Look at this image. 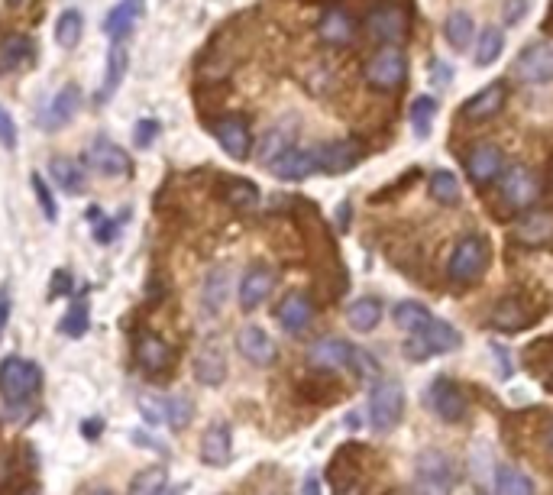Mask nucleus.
<instances>
[{"mask_svg":"<svg viewBox=\"0 0 553 495\" xmlns=\"http://www.w3.org/2000/svg\"><path fill=\"white\" fill-rule=\"evenodd\" d=\"M337 495H363V486H356V483H347V489H337Z\"/></svg>","mask_w":553,"mask_h":495,"instance_id":"bf43d9fd","label":"nucleus"},{"mask_svg":"<svg viewBox=\"0 0 553 495\" xmlns=\"http://www.w3.org/2000/svg\"><path fill=\"white\" fill-rule=\"evenodd\" d=\"M220 201H227L237 211H253L259 204V188L246 178H224L220 182Z\"/></svg>","mask_w":553,"mask_h":495,"instance_id":"7c9ffc66","label":"nucleus"},{"mask_svg":"<svg viewBox=\"0 0 553 495\" xmlns=\"http://www.w3.org/2000/svg\"><path fill=\"white\" fill-rule=\"evenodd\" d=\"M431 198L440 201V204H456L460 201V182H456V175L440 169L431 175Z\"/></svg>","mask_w":553,"mask_h":495,"instance_id":"37998d69","label":"nucleus"},{"mask_svg":"<svg viewBox=\"0 0 553 495\" xmlns=\"http://www.w3.org/2000/svg\"><path fill=\"white\" fill-rule=\"evenodd\" d=\"M502 49H505V36H502V30H495V26H489V30H482L479 39H476V55H473V62H476L479 68H486V65H492L495 59H499Z\"/></svg>","mask_w":553,"mask_h":495,"instance_id":"58836bf2","label":"nucleus"},{"mask_svg":"<svg viewBox=\"0 0 553 495\" xmlns=\"http://www.w3.org/2000/svg\"><path fill=\"white\" fill-rule=\"evenodd\" d=\"M495 483H499V495H534V483L515 466H499Z\"/></svg>","mask_w":553,"mask_h":495,"instance_id":"ea45409f","label":"nucleus"},{"mask_svg":"<svg viewBox=\"0 0 553 495\" xmlns=\"http://www.w3.org/2000/svg\"><path fill=\"white\" fill-rule=\"evenodd\" d=\"M140 17H143V0H120V4H114L107 10L104 33L114 39V43H123V39L136 30Z\"/></svg>","mask_w":553,"mask_h":495,"instance_id":"412c9836","label":"nucleus"},{"mask_svg":"<svg viewBox=\"0 0 553 495\" xmlns=\"http://www.w3.org/2000/svg\"><path fill=\"white\" fill-rule=\"evenodd\" d=\"M85 162L91 165L94 172H101V175H107V178H123V175L133 172V162H130V156H127V149H120L117 143L104 140V136L88 146Z\"/></svg>","mask_w":553,"mask_h":495,"instance_id":"ddd939ff","label":"nucleus"},{"mask_svg":"<svg viewBox=\"0 0 553 495\" xmlns=\"http://www.w3.org/2000/svg\"><path fill=\"white\" fill-rule=\"evenodd\" d=\"M544 437H547V450L553 453V421L547 424V434H544Z\"/></svg>","mask_w":553,"mask_h":495,"instance_id":"052dcab7","label":"nucleus"},{"mask_svg":"<svg viewBox=\"0 0 553 495\" xmlns=\"http://www.w3.org/2000/svg\"><path fill=\"white\" fill-rule=\"evenodd\" d=\"M81 107V91L78 85H62L59 91H55V98L49 101V107L43 110V117H39V127L43 130H62L68 127V123L75 120Z\"/></svg>","mask_w":553,"mask_h":495,"instance_id":"4468645a","label":"nucleus"},{"mask_svg":"<svg viewBox=\"0 0 553 495\" xmlns=\"http://www.w3.org/2000/svg\"><path fill=\"white\" fill-rule=\"evenodd\" d=\"M524 13H528V0H508L505 10H502V20L508 26H515V23H521Z\"/></svg>","mask_w":553,"mask_h":495,"instance_id":"3c124183","label":"nucleus"},{"mask_svg":"<svg viewBox=\"0 0 553 495\" xmlns=\"http://www.w3.org/2000/svg\"><path fill=\"white\" fill-rule=\"evenodd\" d=\"M33 191H36V201H39V208H43V214H46L49 220H59V208H55V201H52V195H49L43 175H33Z\"/></svg>","mask_w":553,"mask_h":495,"instance_id":"49530a36","label":"nucleus"},{"mask_svg":"<svg viewBox=\"0 0 553 495\" xmlns=\"http://www.w3.org/2000/svg\"><path fill=\"white\" fill-rule=\"evenodd\" d=\"M227 269L220 266L214 269L211 275L204 279V292H201V301H204V311L207 314H217L220 308H224V301H227V288H230V279H227Z\"/></svg>","mask_w":553,"mask_h":495,"instance_id":"72a5a7b5","label":"nucleus"},{"mask_svg":"<svg viewBox=\"0 0 553 495\" xmlns=\"http://www.w3.org/2000/svg\"><path fill=\"white\" fill-rule=\"evenodd\" d=\"M301 495H321V479H317V476H308V479H304Z\"/></svg>","mask_w":553,"mask_h":495,"instance_id":"4d7b16f0","label":"nucleus"},{"mask_svg":"<svg viewBox=\"0 0 553 495\" xmlns=\"http://www.w3.org/2000/svg\"><path fill=\"white\" fill-rule=\"evenodd\" d=\"M140 411H143V418L149 424L165 421V398H149V395H143L140 398Z\"/></svg>","mask_w":553,"mask_h":495,"instance_id":"8fccbe9b","label":"nucleus"},{"mask_svg":"<svg viewBox=\"0 0 553 495\" xmlns=\"http://www.w3.org/2000/svg\"><path fill=\"white\" fill-rule=\"evenodd\" d=\"M269 172L275 178H285V182H304L317 172V162H314V149H288L279 159L269 165Z\"/></svg>","mask_w":553,"mask_h":495,"instance_id":"4be33fe9","label":"nucleus"},{"mask_svg":"<svg viewBox=\"0 0 553 495\" xmlns=\"http://www.w3.org/2000/svg\"><path fill=\"white\" fill-rule=\"evenodd\" d=\"M68 288H72V279H68V272H55V282H52V288H49V298L65 295Z\"/></svg>","mask_w":553,"mask_h":495,"instance_id":"864d4df0","label":"nucleus"},{"mask_svg":"<svg viewBox=\"0 0 553 495\" xmlns=\"http://www.w3.org/2000/svg\"><path fill=\"white\" fill-rule=\"evenodd\" d=\"M431 311H427L424 305H414V301H402V305H395V324L408 330V337L411 334H421V330L431 324Z\"/></svg>","mask_w":553,"mask_h":495,"instance_id":"4c0bfd02","label":"nucleus"},{"mask_svg":"<svg viewBox=\"0 0 553 495\" xmlns=\"http://www.w3.org/2000/svg\"><path fill=\"white\" fill-rule=\"evenodd\" d=\"M195 376L204 385H220L227 379V356L220 350V343L207 340L195 356Z\"/></svg>","mask_w":553,"mask_h":495,"instance_id":"bb28decb","label":"nucleus"},{"mask_svg":"<svg viewBox=\"0 0 553 495\" xmlns=\"http://www.w3.org/2000/svg\"><path fill=\"white\" fill-rule=\"evenodd\" d=\"M0 149H17V123L7 107H0Z\"/></svg>","mask_w":553,"mask_h":495,"instance_id":"09e8293b","label":"nucleus"},{"mask_svg":"<svg viewBox=\"0 0 553 495\" xmlns=\"http://www.w3.org/2000/svg\"><path fill=\"white\" fill-rule=\"evenodd\" d=\"M81 33H85V17H81V10H62L59 20H55V43L62 49H75Z\"/></svg>","mask_w":553,"mask_h":495,"instance_id":"473e14b6","label":"nucleus"},{"mask_svg":"<svg viewBox=\"0 0 553 495\" xmlns=\"http://www.w3.org/2000/svg\"><path fill=\"white\" fill-rule=\"evenodd\" d=\"M434 114H437V101L434 98H418L411 104V127L418 136H427L431 133V123H434Z\"/></svg>","mask_w":553,"mask_h":495,"instance_id":"c03bdc74","label":"nucleus"},{"mask_svg":"<svg viewBox=\"0 0 553 495\" xmlns=\"http://www.w3.org/2000/svg\"><path fill=\"white\" fill-rule=\"evenodd\" d=\"M505 98H508V88L502 85V81H495V85H486V88L476 94V98H469L460 107V117L463 120H473V123L492 120L495 114H502Z\"/></svg>","mask_w":553,"mask_h":495,"instance_id":"a211bd4d","label":"nucleus"},{"mask_svg":"<svg viewBox=\"0 0 553 495\" xmlns=\"http://www.w3.org/2000/svg\"><path fill=\"white\" fill-rule=\"evenodd\" d=\"M534 318H537V314L531 311V305L524 298H505V301H499V305L492 308L489 324L495 330H505V334H518V330L534 324Z\"/></svg>","mask_w":553,"mask_h":495,"instance_id":"6ab92c4d","label":"nucleus"},{"mask_svg":"<svg viewBox=\"0 0 553 495\" xmlns=\"http://www.w3.org/2000/svg\"><path fill=\"white\" fill-rule=\"evenodd\" d=\"M418 483H421L424 495H450V489H453V460L440 450L421 453Z\"/></svg>","mask_w":553,"mask_h":495,"instance_id":"1a4fd4ad","label":"nucleus"},{"mask_svg":"<svg viewBox=\"0 0 553 495\" xmlns=\"http://www.w3.org/2000/svg\"><path fill=\"white\" fill-rule=\"evenodd\" d=\"M91 495H114V492H110V489H94Z\"/></svg>","mask_w":553,"mask_h":495,"instance_id":"680f3d73","label":"nucleus"},{"mask_svg":"<svg viewBox=\"0 0 553 495\" xmlns=\"http://www.w3.org/2000/svg\"><path fill=\"white\" fill-rule=\"evenodd\" d=\"M450 78H453V68H447L444 62H434V81H440V85H447Z\"/></svg>","mask_w":553,"mask_h":495,"instance_id":"6e6d98bb","label":"nucleus"},{"mask_svg":"<svg viewBox=\"0 0 553 495\" xmlns=\"http://www.w3.org/2000/svg\"><path fill=\"white\" fill-rule=\"evenodd\" d=\"M233 457V434H230V424L217 421L211 428L204 431L201 437V460L207 466H227Z\"/></svg>","mask_w":553,"mask_h":495,"instance_id":"b1692460","label":"nucleus"},{"mask_svg":"<svg viewBox=\"0 0 553 495\" xmlns=\"http://www.w3.org/2000/svg\"><path fill=\"white\" fill-rule=\"evenodd\" d=\"M272 288H275V272L269 266H253L240 279V308L243 311L259 308L272 295Z\"/></svg>","mask_w":553,"mask_h":495,"instance_id":"5701e85b","label":"nucleus"},{"mask_svg":"<svg viewBox=\"0 0 553 495\" xmlns=\"http://www.w3.org/2000/svg\"><path fill=\"white\" fill-rule=\"evenodd\" d=\"M165 492V466H146L133 476L127 495H162Z\"/></svg>","mask_w":553,"mask_h":495,"instance_id":"a19ab883","label":"nucleus"},{"mask_svg":"<svg viewBox=\"0 0 553 495\" xmlns=\"http://www.w3.org/2000/svg\"><path fill=\"white\" fill-rule=\"evenodd\" d=\"M460 330H456L453 324H447V321H431L427 324L421 334H411L408 340H405V353L411 356V360H431L434 353H447V350H456L460 347Z\"/></svg>","mask_w":553,"mask_h":495,"instance_id":"7ed1b4c3","label":"nucleus"},{"mask_svg":"<svg viewBox=\"0 0 553 495\" xmlns=\"http://www.w3.org/2000/svg\"><path fill=\"white\" fill-rule=\"evenodd\" d=\"M43 385V373L33 360H23V356H7L0 363V395H4L7 405H26L30 398L39 392Z\"/></svg>","mask_w":553,"mask_h":495,"instance_id":"f257e3e1","label":"nucleus"},{"mask_svg":"<svg viewBox=\"0 0 553 495\" xmlns=\"http://www.w3.org/2000/svg\"><path fill=\"white\" fill-rule=\"evenodd\" d=\"M88 324H91V311H88V305L85 301H75L72 308H68V314L59 321V330L65 337H85L88 334Z\"/></svg>","mask_w":553,"mask_h":495,"instance_id":"79ce46f5","label":"nucleus"},{"mask_svg":"<svg viewBox=\"0 0 553 495\" xmlns=\"http://www.w3.org/2000/svg\"><path fill=\"white\" fill-rule=\"evenodd\" d=\"M356 30H359V20L347 7H330L321 17V23H317V36H321V43H327V46L353 43Z\"/></svg>","mask_w":553,"mask_h":495,"instance_id":"2eb2a0df","label":"nucleus"},{"mask_svg":"<svg viewBox=\"0 0 553 495\" xmlns=\"http://www.w3.org/2000/svg\"><path fill=\"white\" fill-rule=\"evenodd\" d=\"M237 347L240 353L250 360L253 366H272L275 363V343L269 340V334L256 324H246L237 334Z\"/></svg>","mask_w":553,"mask_h":495,"instance_id":"393cba45","label":"nucleus"},{"mask_svg":"<svg viewBox=\"0 0 553 495\" xmlns=\"http://www.w3.org/2000/svg\"><path fill=\"white\" fill-rule=\"evenodd\" d=\"M424 398H427V408H431L440 421L456 424V421H463L469 415V398H466V392L453 379L437 376L431 385H427V395Z\"/></svg>","mask_w":553,"mask_h":495,"instance_id":"0eeeda50","label":"nucleus"},{"mask_svg":"<svg viewBox=\"0 0 553 495\" xmlns=\"http://www.w3.org/2000/svg\"><path fill=\"white\" fill-rule=\"evenodd\" d=\"M211 133L217 136L220 149L230 156V159H250V149H253V133H250V120L243 114H224V117H214L211 120Z\"/></svg>","mask_w":553,"mask_h":495,"instance_id":"6e6552de","label":"nucleus"},{"mask_svg":"<svg viewBox=\"0 0 553 495\" xmlns=\"http://www.w3.org/2000/svg\"><path fill=\"white\" fill-rule=\"evenodd\" d=\"M114 233H117V227L110 224V220L101 217V224L94 227V240H98V243H110V240H114Z\"/></svg>","mask_w":553,"mask_h":495,"instance_id":"5fc2aeb1","label":"nucleus"},{"mask_svg":"<svg viewBox=\"0 0 553 495\" xmlns=\"http://www.w3.org/2000/svg\"><path fill=\"white\" fill-rule=\"evenodd\" d=\"M292 149V123H279V127H272L266 133V140L259 143V162L272 165L282 153Z\"/></svg>","mask_w":553,"mask_h":495,"instance_id":"f704fd0d","label":"nucleus"},{"mask_svg":"<svg viewBox=\"0 0 553 495\" xmlns=\"http://www.w3.org/2000/svg\"><path fill=\"white\" fill-rule=\"evenodd\" d=\"M127 68H130V52L123 43H114L107 52V72H104V85L98 88V104H107L110 98L117 94V88L123 85L127 78Z\"/></svg>","mask_w":553,"mask_h":495,"instance_id":"c85d7f7f","label":"nucleus"},{"mask_svg":"<svg viewBox=\"0 0 553 495\" xmlns=\"http://www.w3.org/2000/svg\"><path fill=\"white\" fill-rule=\"evenodd\" d=\"M347 321H350L353 330H363V334H366V330H372L382 321V305L376 298H359V301H353V305H350Z\"/></svg>","mask_w":553,"mask_h":495,"instance_id":"e433bc0d","label":"nucleus"},{"mask_svg":"<svg viewBox=\"0 0 553 495\" xmlns=\"http://www.w3.org/2000/svg\"><path fill=\"white\" fill-rule=\"evenodd\" d=\"M20 4H26V0H10V7H20Z\"/></svg>","mask_w":553,"mask_h":495,"instance_id":"0e129e2a","label":"nucleus"},{"mask_svg":"<svg viewBox=\"0 0 553 495\" xmlns=\"http://www.w3.org/2000/svg\"><path fill=\"white\" fill-rule=\"evenodd\" d=\"M502 195L511 208H531L541 198V178L528 165H508L502 175Z\"/></svg>","mask_w":553,"mask_h":495,"instance_id":"9b49d317","label":"nucleus"},{"mask_svg":"<svg viewBox=\"0 0 553 495\" xmlns=\"http://www.w3.org/2000/svg\"><path fill=\"white\" fill-rule=\"evenodd\" d=\"M136 363H140L149 376H159V373H165V369H172L175 350L156 334H140L136 337Z\"/></svg>","mask_w":553,"mask_h":495,"instance_id":"f3484780","label":"nucleus"},{"mask_svg":"<svg viewBox=\"0 0 553 495\" xmlns=\"http://www.w3.org/2000/svg\"><path fill=\"white\" fill-rule=\"evenodd\" d=\"M101 428H104V421H88V424H85V437H91V440H94V437H98L94 431H101Z\"/></svg>","mask_w":553,"mask_h":495,"instance_id":"13d9d810","label":"nucleus"},{"mask_svg":"<svg viewBox=\"0 0 553 495\" xmlns=\"http://www.w3.org/2000/svg\"><path fill=\"white\" fill-rule=\"evenodd\" d=\"M275 318H279V324L288 330V334H298V330H304V327L311 324V318H314L311 298L301 295V292H292L279 305V311H275Z\"/></svg>","mask_w":553,"mask_h":495,"instance_id":"c756f323","label":"nucleus"},{"mask_svg":"<svg viewBox=\"0 0 553 495\" xmlns=\"http://www.w3.org/2000/svg\"><path fill=\"white\" fill-rule=\"evenodd\" d=\"M473 17H469L466 10H453L450 17L444 20V36H447V43L453 49H466L469 46V39H473Z\"/></svg>","mask_w":553,"mask_h":495,"instance_id":"c9c22d12","label":"nucleus"},{"mask_svg":"<svg viewBox=\"0 0 553 495\" xmlns=\"http://www.w3.org/2000/svg\"><path fill=\"white\" fill-rule=\"evenodd\" d=\"M408 13L392 4V0H382V4H376L369 10L366 17V33L369 39H376V43L382 46H392V43H402V39L408 36Z\"/></svg>","mask_w":553,"mask_h":495,"instance_id":"423d86ee","label":"nucleus"},{"mask_svg":"<svg viewBox=\"0 0 553 495\" xmlns=\"http://www.w3.org/2000/svg\"><path fill=\"white\" fill-rule=\"evenodd\" d=\"M466 172H469V178H473L476 188H486L492 178L502 172V153H499V146H492V143L473 146V153L466 156Z\"/></svg>","mask_w":553,"mask_h":495,"instance_id":"aec40b11","label":"nucleus"},{"mask_svg":"<svg viewBox=\"0 0 553 495\" xmlns=\"http://www.w3.org/2000/svg\"><path fill=\"white\" fill-rule=\"evenodd\" d=\"M405 78H408V59H405V52L395 46L379 49L366 62V81H369V88H376V91L402 88Z\"/></svg>","mask_w":553,"mask_h":495,"instance_id":"20e7f679","label":"nucleus"},{"mask_svg":"<svg viewBox=\"0 0 553 495\" xmlns=\"http://www.w3.org/2000/svg\"><path fill=\"white\" fill-rule=\"evenodd\" d=\"M7 321H10V288L0 285V337H4Z\"/></svg>","mask_w":553,"mask_h":495,"instance_id":"603ef678","label":"nucleus"},{"mask_svg":"<svg viewBox=\"0 0 553 495\" xmlns=\"http://www.w3.org/2000/svg\"><path fill=\"white\" fill-rule=\"evenodd\" d=\"M353 360H356V347H350L347 340H337V337L317 340L308 350V363L314 369H347L353 366Z\"/></svg>","mask_w":553,"mask_h":495,"instance_id":"dca6fc26","label":"nucleus"},{"mask_svg":"<svg viewBox=\"0 0 553 495\" xmlns=\"http://www.w3.org/2000/svg\"><path fill=\"white\" fill-rule=\"evenodd\" d=\"M402 411H405V389L398 382L385 379L369 392V424L376 431H392L402 421Z\"/></svg>","mask_w":553,"mask_h":495,"instance_id":"39448f33","label":"nucleus"},{"mask_svg":"<svg viewBox=\"0 0 553 495\" xmlns=\"http://www.w3.org/2000/svg\"><path fill=\"white\" fill-rule=\"evenodd\" d=\"M550 389H553V373H550Z\"/></svg>","mask_w":553,"mask_h":495,"instance_id":"69168bd1","label":"nucleus"},{"mask_svg":"<svg viewBox=\"0 0 553 495\" xmlns=\"http://www.w3.org/2000/svg\"><path fill=\"white\" fill-rule=\"evenodd\" d=\"M363 159V143L359 140H334L314 149V162L324 175H343Z\"/></svg>","mask_w":553,"mask_h":495,"instance_id":"9d476101","label":"nucleus"},{"mask_svg":"<svg viewBox=\"0 0 553 495\" xmlns=\"http://www.w3.org/2000/svg\"><path fill=\"white\" fill-rule=\"evenodd\" d=\"M191 402L185 395H172V398H165V421L172 424V428H188V421H191Z\"/></svg>","mask_w":553,"mask_h":495,"instance_id":"a18cd8bd","label":"nucleus"},{"mask_svg":"<svg viewBox=\"0 0 553 495\" xmlns=\"http://www.w3.org/2000/svg\"><path fill=\"white\" fill-rule=\"evenodd\" d=\"M515 240L521 246H547L553 240V214L550 211H531L515 224Z\"/></svg>","mask_w":553,"mask_h":495,"instance_id":"cd10ccee","label":"nucleus"},{"mask_svg":"<svg viewBox=\"0 0 553 495\" xmlns=\"http://www.w3.org/2000/svg\"><path fill=\"white\" fill-rule=\"evenodd\" d=\"M489 243L476 237V233H469V237H463L460 243L453 246L450 253V266H447V275L453 282H476L482 272L489 269Z\"/></svg>","mask_w":553,"mask_h":495,"instance_id":"f03ea898","label":"nucleus"},{"mask_svg":"<svg viewBox=\"0 0 553 495\" xmlns=\"http://www.w3.org/2000/svg\"><path fill=\"white\" fill-rule=\"evenodd\" d=\"M515 75L528 85H547L553 81V43H534L521 49L515 59Z\"/></svg>","mask_w":553,"mask_h":495,"instance_id":"f8f14e48","label":"nucleus"},{"mask_svg":"<svg viewBox=\"0 0 553 495\" xmlns=\"http://www.w3.org/2000/svg\"><path fill=\"white\" fill-rule=\"evenodd\" d=\"M33 39L23 33H7L0 39V75H13L33 62Z\"/></svg>","mask_w":553,"mask_h":495,"instance_id":"a878e982","label":"nucleus"},{"mask_svg":"<svg viewBox=\"0 0 553 495\" xmlns=\"http://www.w3.org/2000/svg\"><path fill=\"white\" fill-rule=\"evenodd\" d=\"M156 136H159V120H140L136 123V130H133V143L140 146V149H149L152 143H156Z\"/></svg>","mask_w":553,"mask_h":495,"instance_id":"de8ad7c7","label":"nucleus"},{"mask_svg":"<svg viewBox=\"0 0 553 495\" xmlns=\"http://www.w3.org/2000/svg\"><path fill=\"white\" fill-rule=\"evenodd\" d=\"M49 175H52V182L59 185L62 191H68V195H81L85 185H88L85 172H81V165L75 159H65V156L49 162Z\"/></svg>","mask_w":553,"mask_h":495,"instance_id":"2f4dec72","label":"nucleus"},{"mask_svg":"<svg viewBox=\"0 0 553 495\" xmlns=\"http://www.w3.org/2000/svg\"><path fill=\"white\" fill-rule=\"evenodd\" d=\"M162 495H182V489H165Z\"/></svg>","mask_w":553,"mask_h":495,"instance_id":"e2e57ef3","label":"nucleus"}]
</instances>
